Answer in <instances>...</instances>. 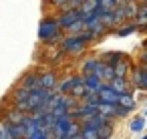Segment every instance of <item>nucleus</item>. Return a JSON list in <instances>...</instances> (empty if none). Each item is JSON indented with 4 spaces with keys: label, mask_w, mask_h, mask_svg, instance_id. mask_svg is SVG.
I'll return each mask as SVG.
<instances>
[{
    "label": "nucleus",
    "mask_w": 147,
    "mask_h": 139,
    "mask_svg": "<svg viewBox=\"0 0 147 139\" xmlns=\"http://www.w3.org/2000/svg\"><path fill=\"white\" fill-rule=\"evenodd\" d=\"M61 34V26L55 18H42L40 20V26H38V38L42 43H53L57 40Z\"/></svg>",
    "instance_id": "1"
},
{
    "label": "nucleus",
    "mask_w": 147,
    "mask_h": 139,
    "mask_svg": "<svg viewBox=\"0 0 147 139\" xmlns=\"http://www.w3.org/2000/svg\"><path fill=\"white\" fill-rule=\"evenodd\" d=\"M85 47H87V43L83 40L81 34H69V36L61 43V51L67 53V55H79V53L85 51Z\"/></svg>",
    "instance_id": "2"
},
{
    "label": "nucleus",
    "mask_w": 147,
    "mask_h": 139,
    "mask_svg": "<svg viewBox=\"0 0 147 139\" xmlns=\"http://www.w3.org/2000/svg\"><path fill=\"white\" fill-rule=\"evenodd\" d=\"M83 18V12H81V8H67V10H63L61 12V16L57 18V22H59V26L61 28H69L71 24H75L77 20H81Z\"/></svg>",
    "instance_id": "3"
},
{
    "label": "nucleus",
    "mask_w": 147,
    "mask_h": 139,
    "mask_svg": "<svg viewBox=\"0 0 147 139\" xmlns=\"http://www.w3.org/2000/svg\"><path fill=\"white\" fill-rule=\"evenodd\" d=\"M38 81H40V89H57L59 87V79H57V73L55 71H45V73H38Z\"/></svg>",
    "instance_id": "4"
},
{
    "label": "nucleus",
    "mask_w": 147,
    "mask_h": 139,
    "mask_svg": "<svg viewBox=\"0 0 147 139\" xmlns=\"http://www.w3.org/2000/svg\"><path fill=\"white\" fill-rule=\"evenodd\" d=\"M131 83L137 87V89H141V91H147V67H137V69H133V77H131Z\"/></svg>",
    "instance_id": "5"
},
{
    "label": "nucleus",
    "mask_w": 147,
    "mask_h": 139,
    "mask_svg": "<svg viewBox=\"0 0 147 139\" xmlns=\"http://www.w3.org/2000/svg\"><path fill=\"white\" fill-rule=\"evenodd\" d=\"M99 97H101V101L103 103H111V105H119V99H121V93H117V91H113L109 85H105L103 89H101V93H99Z\"/></svg>",
    "instance_id": "6"
},
{
    "label": "nucleus",
    "mask_w": 147,
    "mask_h": 139,
    "mask_svg": "<svg viewBox=\"0 0 147 139\" xmlns=\"http://www.w3.org/2000/svg\"><path fill=\"white\" fill-rule=\"evenodd\" d=\"M85 127H91V129H101V127H105V125H111V119L109 117H105V115H101V113H97V115H93L91 119H87L85 123H83Z\"/></svg>",
    "instance_id": "7"
},
{
    "label": "nucleus",
    "mask_w": 147,
    "mask_h": 139,
    "mask_svg": "<svg viewBox=\"0 0 147 139\" xmlns=\"http://www.w3.org/2000/svg\"><path fill=\"white\" fill-rule=\"evenodd\" d=\"M20 87H24V89H30V91H34V89H40L38 73H26V75L22 77V81H20Z\"/></svg>",
    "instance_id": "8"
},
{
    "label": "nucleus",
    "mask_w": 147,
    "mask_h": 139,
    "mask_svg": "<svg viewBox=\"0 0 147 139\" xmlns=\"http://www.w3.org/2000/svg\"><path fill=\"white\" fill-rule=\"evenodd\" d=\"M105 85H107V83H103L99 77H95V75H85V87H87L89 91L101 93V89H103Z\"/></svg>",
    "instance_id": "9"
},
{
    "label": "nucleus",
    "mask_w": 147,
    "mask_h": 139,
    "mask_svg": "<svg viewBox=\"0 0 147 139\" xmlns=\"http://www.w3.org/2000/svg\"><path fill=\"white\" fill-rule=\"evenodd\" d=\"M24 117H26V113H22L20 109H8V113H6V123H12V125H22V121H24Z\"/></svg>",
    "instance_id": "10"
},
{
    "label": "nucleus",
    "mask_w": 147,
    "mask_h": 139,
    "mask_svg": "<svg viewBox=\"0 0 147 139\" xmlns=\"http://www.w3.org/2000/svg\"><path fill=\"white\" fill-rule=\"evenodd\" d=\"M99 113V105H91V103H81V121L85 123L87 119H91L93 115Z\"/></svg>",
    "instance_id": "11"
},
{
    "label": "nucleus",
    "mask_w": 147,
    "mask_h": 139,
    "mask_svg": "<svg viewBox=\"0 0 147 139\" xmlns=\"http://www.w3.org/2000/svg\"><path fill=\"white\" fill-rule=\"evenodd\" d=\"M101 67H103V61L89 59V61H85V63H83V73H85V75H95Z\"/></svg>",
    "instance_id": "12"
},
{
    "label": "nucleus",
    "mask_w": 147,
    "mask_h": 139,
    "mask_svg": "<svg viewBox=\"0 0 147 139\" xmlns=\"http://www.w3.org/2000/svg\"><path fill=\"white\" fill-rule=\"evenodd\" d=\"M113 69H115V79H127V73H129L131 65L127 61H119V63L113 65Z\"/></svg>",
    "instance_id": "13"
},
{
    "label": "nucleus",
    "mask_w": 147,
    "mask_h": 139,
    "mask_svg": "<svg viewBox=\"0 0 147 139\" xmlns=\"http://www.w3.org/2000/svg\"><path fill=\"white\" fill-rule=\"evenodd\" d=\"M99 18H101V22L105 24V28L117 24V22H115V12H113V10H105L103 6H101V14H99Z\"/></svg>",
    "instance_id": "14"
},
{
    "label": "nucleus",
    "mask_w": 147,
    "mask_h": 139,
    "mask_svg": "<svg viewBox=\"0 0 147 139\" xmlns=\"http://www.w3.org/2000/svg\"><path fill=\"white\" fill-rule=\"evenodd\" d=\"M30 93H32L30 89H24V87H18V89H14V91H12V95H10V97H12V101H14V103L18 105V103H22V101H26V99L30 97Z\"/></svg>",
    "instance_id": "15"
},
{
    "label": "nucleus",
    "mask_w": 147,
    "mask_h": 139,
    "mask_svg": "<svg viewBox=\"0 0 147 139\" xmlns=\"http://www.w3.org/2000/svg\"><path fill=\"white\" fill-rule=\"evenodd\" d=\"M99 113L109 117V119H115L117 117V105H111V103H99Z\"/></svg>",
    "instance_id": "16"
},
{
    "label": "nucleus",
    "mask_w": 147,
    "mask_h": 139,
    "mask_svg": "<svg viewBox=\"0 0 147 139\" xmlns=\"http://www.w3.org/2000/svg\"><path fill=\"white\" fill-rule=\"evenodd\" d=\"M113 91H117V93H127V89H129V83H127V79H113L111 83H107Z\"/></svg>",
    "instance_id": "17"
},
{
    "label": "nucleus",
    "mask_w": 147,
    "mask_h": 139,
    "mask_svg": "<svg viewBox=\"0 0 147 139\" xmlns=\"http://www.w3.org/2000/svg\"><path fill=\"white\" fill-rule=\"evenodd\" d=\"M6 127H8V133H10V137H12V139H26V137H24V127H22V125L6 123Z\"/></svg>",
    "instance_id": "18"
},
{
    "label": "nucleus",
    "mask_w": 147,
    "mask_h": 139,
    "mask_svg": "<svg viewBox=\"0 0 147 139\" xmlns=\"http://www.w3.org/2000/svg\"><path fill=\"white\" fill-rule=\"evenodd\" d=\"M40 121H42V127H45V131L53 133V129H55V123H57V117H55L53 113H47V115H42V117H40Z\"/></svg>",
    "instance_id": "19"
},
{
    "label": "nucleus",
    "mask_w": 147,
    "mask_h": 139,
    "mask_svg": "<svg viewBox=\"0 0 147 139\" xmlns=\"http://www.w3.org/2000/svg\"><path fill=\"white\" fill-rule=\"evenodd\" d=\"M119 105L125 107V109H129V111H133V109H135V99H133L129 93H123L121 99H119Z\"/></svg>",
    "instance_id": "20"
},
{
    "label": "nucleus",
    "mask_w": 147,
    "mask_h": 139,
    "mask_svg": "<svg viewBox=\"0 0 147 139\" xmlns=\"http://www.w3.org/2000/svg\"><path fill=\"white\" fill-rule=\"evenodd\" d=\"M67 30H69V34H81V32H85V30H87V24H85V20L81 18V20H77L75 24H71Z\"/></svg>",
    "instance_id": "21"
},
{
    "label": "nucleus",
    "mask_w": 147,
    "mask_h": 139,
    "mask_svg": "<svg viewBox=\"0 0 147 139\" xmlns=\"http://www.w3.org/2000/svg\"><path fill=\"white\" fill-rule=\"evenodd\" d=\"M143 127H145V117H143V115H141V117H135V119L131 121V125H129V129H131L133 133L143 131Z\"/></svg>",
    "instance_id": "22"
},
{
    "label": "nucleus",
    "mask_w": 147,
    "mask_h": 139,
    "mask_svg": "<svg viewBox=\"0 0 147 139\" xmlns=\"http://www.w3.org/2000/svg\"><path fill=\"white\" fill-rule=\"evenodd\" d=\"M103 83H111L113 79H115V69H113V65H105L103 67Z\"/></svg>",
    "instance_id": "23"
},
{
    "label": "nucleus",
    "mask_w": 147,
    "mask_h": 139,
    "mask_svg": "<svg viewBox=\"0 0 147 139\" xmlns=\"http://www.w3.org/2000/svg\"><path fill=\"white\" fill-rule=\"evenodd\" d=\"M81 135H83V139H101L97 129H91V127H85V125L81 127Z\"/></svg>",
    "instance_id": "24"
},
{
    "label": "nucleus",
    "mask_w": 147,
    "mask_h": 139,
    "mask_svg": "<svg viewBox=\"0 0 147 139\" xmlns=\"http://www.w3.org/2000/svg\"><path fill=\"white\" fill-rule=\"evenodd\" d=\"M87 93V87H85V83L83 85H77V87H73V91L69 93V95H73L75 99H83V95Z\"/></svg>",
    "instance_id": "25"
},
{
    "label": "nucleus",
    "mask_w": 147,
    "mask_h": 139,
    "mask_svg": "<svg viewBox=\"0 0 147 139\" xmlns=\"http://www.w3.org/2000/svg\"><path fill=\"white\" fill-rule=\"evenodd\" d=\"M81 127H83V125H81L79 121H75V123L71 125V129H69V133H67V137H65V139H73V137H77V135L81 133Z\"/></svg>",
    "instance_id": "26"
},
{
    "label": "nucleus",
    "mask_w": 147,
    "mask_h": 139,
    "mask_svg": "<svg viewBox=\"0 0 147 139\" xmlns=\"http://www.w3.org/2000/svg\"><path fill=\"white\" fill-rule=\"evenodd\" d=\"M119 4H121V0H101V6L105 10H115Z\"/></svg>",
    "instance_id": "27"
},
{
    "label": "nucleus",
    "mask_w": 147,
    "mask_h": 139,
    "mask_svg": "<svg viewBox=\"0 0 147 139\" xmlns=\"http://www.w3.org/2000/svg\"><path fill=\"white\" fill-rule=\"evenodd\" d=\"M111 135H113V125H105V127L99 129V137L101 139H111Z\"/></svg>",
    "instance_id": "28"
},
{
    "label": "nucleus",
    "mask_w": 147,
    "mask_h": 139,
    "mask_svg": "<svg viewBox=\"0 0 147 139\" xmlns=\"http://www.w3.org/2000/svg\"><path fill=\"white\" fill-rule=\"evenodd\" d=\"M69 2H71V0H51V4L55 8H59V10H67L69 8Z\"/></svg>",
    "instance_id": "29"
},
{
    "label": "nucleus",
    "mask_w": 147,
    "mask_h": 139,
    "mask_svg": "<svg viewBox=\"0 0 147 139\" xmlns=\"http://www.w3.org/2000/svg\"><path fill=\"white\" fill-rule=\"evenodd\" d=\"M0 139H12L10 133H8V127H6V121L0 123Z\"/></svg>",
    "instance_id": "30"
},
{
    "label": "nucleus",
    "mask_w": 147,
    "mask_h": 139,
    "mask_svg": "<svg viewBox=\"0 0 147 139\" xmlns=\"http://www.w3.org/2000/svg\"><path fill=\"white\" fill-rule=\"evenodd\" d=\"M135 30H137V26H135V24H129V26H123V30H119L117 34H119V36H127V34H131V32H135Z\"/></svg>",
    "instance_id": "31"
},
{
    "label": "nucleus",
    "mask_w": 147,
    "mask_h": 139,
    "mask_svg": "<svg viewBox=\"0 0 147 139\" xmlns=\"http://www.w3.org/2000/svg\"><path fill=\"white\" fill-rule=\"evenodd\" d=\"M131 111L129 109H125V107H121V105H117V117H127Z\"/></svg>",
    "instance_id": "32"
},
{
    "label": "nucleus",
    "mask_w": 147,
    "mask_h": 139,
    "mask_svg": "<svg viewBox=\"0 0 147 139\" xmlns=\"http://www.w3.org/2000/svg\"><path fill=\"white\" fill-rule=\"evenodd\" d=\"M143 117H147V107H145V109H143Z\"/></svg>",
    "instance_id": "33"
},
{
    "label": "nucleus",
    "mask_w": 147,
    "mask_h": 139,
    "mask_svg": "<svg viewBox=\"0 0 147 139\" xmlns=\"http://www.w3.org/2000/svg\"><path fill=\"white\" fill-rule=\"evenodd\" d=\"M143 8H145V10H147V2H145V4H143Z\"/></svg>",
    "instance_id": "34"
},
{
    "label": "nucleus",
    "mask_w": 147,
    "mask_h": 139,
    "mask_svg": "<svg viewBox=\"0 0 147 139\" xmlns=\"http://www.w3.org/2000/svg\"><path fill=\"white\" fill-rule=\"evenodd\" d=\"M141 139H147V135H143V137H141Z\"/></svg>",
    "instance_id": "35"
},
{
    "label": "nucleus",
    "mask_w": 147,
    "mask_h": 139,
    "mask_svg": "<svg viewBox=\"0 0 147 139\" xmlns=\"http://www.w3.org/2000/svg\"><path fill=\"white\" fill-rule=\"evenodd\" d=\"M143 67H147V65H143Z\"/></svg>",
    "instance_id": "36"
}]
</instances>
